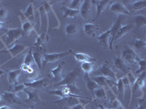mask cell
Instances as JSON below:
<instances>
[{"mask_svg":"<svg viewBox=\"0 0 146 109\" xmlns=\"http://www.w3.org/2000/svg\"><path fill=\"white\" fill-rule=\"evenodd\" d=\"M108 108L109 109H126L118 100L117 98H114L110 102L108 103Z\"/></svg>","mask_w":146,"mask_h":109,"instance_id":"cell-36","label":"cell"},{"mask_svg":"<svg viewBox=\"0 0 146 109\" xmlns=\"http://www.w3.org/2000/svg\"><path fill=\"white\" fill-rule=\"evenodd\" d=\"M115 85H116L117 87V89H118V94H117V97L116 98H118V96L120 95V94L121 93H123V100L125 98V87H124V84H123V81H122V79H118V81L116 82V84H115Z\"/></svg>","mask_w":146,"mask_h":109,"instance_id":"cell-38","label":"cell"},{"mask_svg":"<svg viewBox=\"0 0 146 109\" xmlns=\"http://www.w3.org/2000/svg\"><path fill=\"white\" fill-rule=\"evenodd\" d=\"M113 63H114V66H115V68H118L120 71H123L126 74H127L129 71L125 62L123 61V59L121 58H118V57L115 58L114 60H113Z\"/></svg>","mask_w":146,"mask_h":109,"instance_id":"cell-21","label":"cell"},{"mask_svg":"<svg viewBox=\"0 0 146 109\" xmlns=\"http://www.w3.org/2000/svg\"><path fill=\"white\" fill-rule=\"evenodd\" d=\"M80 68L84 71L85 74H90L93 71H94V62H84V63H82L81 66H80Z\"/></svg>","mask_w":146,"mask_h":109,"instance_id":"cell-29","label":"cell"},{"mask_svg":"<svg viewBox=\"0 0 146 109\" xmlns=\"http://www.w3.org/2000/svg\"><path fill=\"white\" fill-rule=\"evenodd\" d=\"M0 109H11V108L7 106H0Z\"/></svg>","mask_w":146,"mask_h":109,"instance_id":"cell-46","label":"cell"},{"mask_svg":"<svg viewBox=\"0 0 146 109\" xmlns=\"http://www.w3.org/2000/svg\"><path fill=\"white\" fill-rule=\"evenodd\" d=\"M135 47L136 49L140 50H145L146 48V42L145 41L139 39H135Z\"/></svg>","mask_w":146,"mask_h":109,"instance_id":"cell-39","label":"cell"},{"mask_svg":"<svg viewBox=\"0 0 146 109\" xmlns=\"http://www.w3.org/2000/svg\"><path fill=\"white\" fill-rule=\"evenodd\" d=\"M72 109H84V106L80 103V104L75 105V106H72Z\"/></svg>","mask_w":146,"mask_h":109,"instance_id":"cell-45","label":"cell"},{"mask_svg":"<svg viewBox=\"0 0 146 109\" xmlns=\"http://www.w3.org/2000/svg\"><path fill=\"white\" fill-rule=\"evenodd\" d=\"M29 109H35V108H34V106H32V107L30 108Z\"/></svg>","mask_w":146,"mask_h":109,"instance_id":"cell-51","label":"cell"},{"mask_svg":"<svg viewBox=\"0 0 146 109\" xmlns=\"http://www.w3.org/2000/svg\"><path fill=\"white\" fill-rule=\"evenodd\" d=\"M94 97L99 99H107L106 90L102 87H99L94 91Z\"/></svg>","mask_w":146,"mask_h":109,"instance_id":"cell-33","label":"cell"},{"mask_svg":"<svg viewBox=\"0 0 146 109\" xmlns=\"http://www.w3.org/2000/svg\"><path fill=\"white\" fill-rule=\"evenodd\" d=\"M4 25H5V23H4V22H2V21H0V28H2Z\"/></svg>","mask_w":146,"mask_h":109,"instance_id":"cell-48","label":"cell"},{"mask_svg":"<svg viewBox=\"0 0 146 109\" xmlns=\"http://www.w3.org/2000/svg\"><path fill=\"white\" fill-rule=\"evenodd\" d=\"M33 58L35 63L39 69H42V58H43V54L39 51L33 52Z\"/></svg>","mask_w":146,"mask_h":109,"instance_id":"cell-30","label":"cell"},{"mask_svg":"<svg viewBox=\"0 0 146 109\" xmlns=\"http://www.w3.org/2000/svg\"><path fill=\"white\" fill-rule=\"evenodd\" d=\"M71 54L70 50L68 51H65L63 53H42L43 58H42V69L45 67L47 63H55L59 60L68 56L69 54Z\"/></svg>","mask_w":146,"mask_h":109,"instance_id":"cell-3","label":"cell"},{"mask_svg":"<svg viewBox=\"0 0 146 109\" xmlns=\"http://www.w3.org/2000/svg\"><path fill=\"white\" fill-rule=\"evenodd\" d=\"M53 103L61 105V106H66V107L72 108L75 105L80 104V102L78 98H74V97H67V98H62L61 99L56 100Z\"/></svg>","mask_w":146,"mask_h":109,"instance_id":"cell-11","label":"cell"},{"mask_svg":"<svg viewBox=\"0 0 146 109\" xmlns=\"http://www.w3.org/2000/svg\"><path fill=\"white\" fill-rule=\"evenodd\" d=\"M29 67L30 66H27V65L23 63V64H21V71H25V72H27V70L29 68Z\"/></svg>","mask_w":146,"mask_h":109,"instance_id":"cell-43","label":"cell"},{"mask_svg":"<svg viewBox=\"0 0 146 109\" xmlns=\"http://www.w3.org/2000/svg\"><path fill=\"white\" fill-rule=\"evenodd\" d=\"M109 39H110V29L102 33L98 36V41L103 47L106 49L109 48Z\"/></svg>","mask_w":146,"mask_h":109,"instance_id":"cell-23","label":"cell"},{"mask_svg":"<svg viewBox=\"0 0 146 109\" xmlns=\"http://www.w3.org/2000/svg\"><path fill=\"white\" fill-rule=\"evenodd\" d=\"M65 65V62L62 61L55 68L50 70V74L52 76H53V79L54 81H58L59 82L62 79V78L64 77L63 76V67Z\"/></svg>","mask_w":146,"mask_h":109,"instance_id":"cell-13","label":"cell"},{"mask_svg":"<svg viewBox=\"0 0 146 109\" xmlns=\"http://www.w3.org/2000/svg\"><path fill=\"white\" fill-rule=\"evenodd\" d=\"M21 69L13 70V71H9L7 79H8V81L10 82V84H14L15 86L18 84V81H19L21 77Z\"/></svg>","mask_w":146,"mask_h":109,"instance_id":"cell-16","label":"cell"},{"mask_svg":"<svg viewBox=\"0 0 146 109\" xmlns=\"http://www.w3.org/2000/svg\"><path fill=\"white\" fill-rule=\"evenodd\" d=\"M145 71H143L140 74V76L136 79L135 84L131 87V99H130V102L131 101V98L133 97V94L136 92L137 90L141 91L143 93V88L145 87Z\"/></svg>","mask_w":146,"mask_h":109,"instance_id":"cell-7","label":"cell"},{"mask_svg":"<svg viewBox=\"0 0 146 109\" xmlns=\"http://www.w3.org/2000/svg\"><path fill=\"white\" fill-rule=\"evenodd\" d=\"M81 73V68L80 66H77L76 68L64 76L62 79L59 82L55 84V87L64 86V85H72V84H75L78 80V77L80 76Z\"/></svg>","mask_w":146,"mask_h":109,"instance_id":"cell-1","label":"cell"},{"mask_svg":"<svg viewBox=\"0 0 146 109\" xmlns=\"http://www.w3.org/2000/svg\"><path fill=\"white\" fill-rule=\"evenodd\" d=\"M135 26L137 28H142L146 25V18L145 15H137L135 16Z\"/></svg>","mask_w":146,"mask_h":109,"instance_id":"cell-34","label":"cell"},{"mask_svg":"<svg viewBox=\"0 0 146 109\" xmlns=\"http://www.w3.org/2000/svg\"><path fill=\"white\" fill-rule=\"evenodd\" d=\"M135 109H146V106L144 103H139Z\"/></svg>","mask_w":146,"mask_h":109,"instance_id":"cell-44","label":"cell"},{"mask_svg":"<svg viewBox=\"0 0 146 109\" xmlns=\"http://www.w3.org/2000/svg\"><path fill=\"white\" fill-rule=\"evenodd\" d=\"M22 32L23 33H25L27 35H29L30 33H32V31L35 30V26L32 23V22L29 20H24L22 23V26H21Z\"/></svg>","mask_w":146,"mask_h":109,"instance_id":"cell-28","label":"cell"},{"mask_svg":"<svg viewBox=\"0 0 146 109\" xmlns=\"http://www.w3.org/2000/svg\"><path fill=\"white\" fill-rule=\"evenodd\" d=\"M78 28L75 23H70L65 28V33L68 36H73L78 33Z\"/></svg>","mask_w":146,"mask_h":109,"instance_id":"cell-35","label":"cell"},{"mask_svg":"<svg viewBox=\"0 0 146 109\" xmlns=\"http://www.w3.org/2000/svg\"><path fill=\"white\" fill-rule=\"evenodd\" d=\"M84 80L85 82H86L87 89L91 92V93L92 94V95L94 97V91L95 89H96V88L99 87L100 86L95 81H94L93 80L91 79V76L88 74H84Z\"/></svg>","mask_w":146,"mask_h":109,"instance_id":"cell-20","label":"cell"},{"mask_svg":"<svg viewBox=\"0 0 146 109\" xmlns=\"http://www.w3.org/2000/svg\"><path fill=\"white\" fill-rule=\"evenodd\" d=\"M98 109H100V108H98Z\"/></svg>","mask_w":146,"mask_h":109,"instance_id":"cell-52","label":"cell"},{"mask_svg":"<svg viewBox=\"0 0 146 109\" xmlns=\"http://www.w3.org/2000/svg\"><path fill=\"white\" fill-rule=\"evenodd\" d=\"M3 74H4V71H2V70H0V76Z\"/></svg>","mask_w":146,"mask_h":109,"instance_id":"cell-49","label":"cell"},{"mask_svg":"<svg viewBox=\"0 0 146 109\" xmlns=\"http://www.w3.org/2000/svg\"><path fill=\"white\" fill-rule=\"evenodd\" d=\"M91 3L94 4L96 6V13L94 20H96L99 16H100V15L103 12L106 10L108 5L111 2L108 0H94V1H91Z\"/></svg>","mask_w":146,"mask_h":109,"instance_id":"cell-12","label":"cell"},{"mask_svg":"<svg viewBox=\"0 0 146 109\" xmlns=\"http://www.w3.org/2000/svg\"><path fill=\"white\" fill-rule=\"evenodd\" d=\"M97 30H98V27L96 24H94V23H86L83 26L84 33L88 36H95Z\"/></svg>","mask_w":146,"mask_h":109,"instance_id":"cell-22","label":"cell"},{"mask_svg":"<svg viewBox=\"0 0 146 109\" xmlns=\"http://www.w3.org/2000/svg\"><path fill=\"white\" fill-rule=\"evenodd\" d=\"M29 48L28 46L23 45H20V44H15L13 47L10 48L8 50L9 53L11 54L13 57H16L17 55L20 54L21 53L25 51Z\"/></svg>","mask_w":146,"mask_h":109,"instance_id":"cell-18","label":"cell"},{"mask_svg":"<svg viewBox=\"0 0 146 109\" xmlns=\"http://www.w3.org/2000/svg\"><path fill=\"white\" fill-rule=\"evenodd\" d=\"M62 10L64 12L63 18H75L80 14V10H72V9L68 8L66 6H64L62 7Z\"/></svg>","mask_w":146,"mask_h":109,"instance_id":"cell-25","label":"cell"},{"mask_svg":"<svg viewBox=\"0 0 146 109\" xmlns=\"http://www.w3.org/2000/svg\"><path fill=\"white\" fill-rule=\"evenodd\" d=\"M122 59L129 64H136L141 58L129 47H126L122 52Z\"/></svg>","mask_w":146,"mask_h":109,"instance_id":"cell-4","label":"cell"},{"mask_svg":"<svg viewBox=\"0 0 146 109\" xmlns=\"http://www.w3.org/2000/svg\"><path fill=\"white\" fill-rule=\"evenodd\" d=\"M48 37L47 33H41L37 36L36 39V41L35 43V46L37 48L42 49V47L45 45V42L48 41Z\"/></svg>","mask_w":146,"mask_h":109,"instance_id":"cell-27","label":"cell"},{"mask_svg":"<svg viewBox=\"0 0 146 109\" xmlns=\"http://www.w3.org/2000/svg\"><path fill=\"white\" fill-rule=\"evenodd\" d=\"M146 7V1L145 0H139V1H134L131 2L129 5V10H132V11H137V10H140L142 9L145 8Z\"/></svg>","mask_w":146,"mask_h":109,"instance_id":"cell-26","label":"cell"},{"mask_svg":"<svg viewBox=\"0 0 146 109\" xmlns=\"http://www.w3.org/2000/svg\"><path fill=\"white\" fill-rule=\"evenodd\" d=\"M23 15H25L27 18H28L29 21L32 20V21H35V8L32 3H30L28 7L27 8L26 11L23 12Z\"/></svg>","mask_w":146,"mask_h":109,"instance_id":"cell-31","label":"cell"},{"mask_svg":"<svg viewBox=\"0 0 146 109\" xmlns=\"http://www.w3.org/2000/svg\"><path fill=\"white\" fill-rule=\"evenodd\" d=\"M24 64L27 65L29 66H32L35 64V60H34L33 58V52H32V47L29 48V50L27 52V54H26L25 58H24V61L23 63Z\"/></svg>","mask_w":146,"mask_h":109,"instance_id":"cell-32","label":"cell"},{"mask_svg":"<svg viewBox=\"0 0 146 109\" xmlns=\"http://www.w3.org/2000/svg\"><path fill=\"white\" fill-rule=\"evenodd\" d=\"M24 85L27 87V88H32V89H40L42 87L47 88L50 87V81L47 79H40L31 82L25 83Z\"/></svg>","mask_w":146,"mask_h":109,"instance_id":"cell-10","label":"cell"},{"mask_svg":"<svg viewBox=\"0 0 146 109\" xmlns=\"http://www.w3.org/2000/svg\"><path fill=\"white\" fill-rule=\"evenodd\" d=\"M24 93L27 95V100L32 102L34 103H37V104H40L42 103V100H40V97L36 93H34L32 91L29 90L27 88H26L24 90Z\"/></svg>","mask_w":146,"mask_h":109,"instance_id":"cell-24","label":"cell"},{"mask_svg":"<svg viewBox=\"0 0 146 109\" xmlns=\"http://www.w3.org/2000/svg\"><path fill=\"white\" fill-rule=\"evenodd\" d=\"M20 109H21V108H20Z\"/></svg>","mask_w":146,"mask_h":109,"instance_id":"cell-53","label":"cell"},{"mask_svg":"<svg viewBox=\"0 0 146 109\" xmlns=\"http://www.w3.org/2000/svg\"><path fill=\"white\" fill-rule=\"evenodd\" d=\"M27 88V87L23 84H17L15 85V87H14V90H13V93L17 95V93H22V92H24L25 89Z\"/></svg>","mask_w":146,"mask_h":109,"instance_id":"cell-41","label":"cell"},{"mask_svg":"<svg viewBox=\"0 0 146 109\" xmlns=\"http://www.w3.org/2000/svg\"><path fill=\"white\" fill-rule=\"evenodd\" d=\"M2 98L10 104H21L18 101V98L16 94L11 92H4Z\"/></svg>","mask_w":146,"mask_h":109,"instance_id":"cell-17","label":"cell"},{"mask_svg":"<svg viewBox=\"0 0 146 109\" xmlns=\"http://www.w3.org/2000/svg\"><path fill=\"white\" fill-rule=\"evenodd\" d=\"M23 35V32H22L21 28H10L8 29L6 33L4 34V36L6 37V46H10L11 44L15 42L16 40L20 38L21 36Z\"/></svg>","mask_w":146,"mask_h":109,"instance_id":"cell-6","label":"cell"},{"mask_svg":"<svg viewBox=\"0 0 146 109\" xmlns=\"http://www.w3.org/2000/svg\"><path fill=\"white\" fill-rule=\"evenodd\" d=\"M98 107H99V108H100V109H109V108H105V106H102V105H100Z\"/></svg>","mask_w":146,"mask_h":109,"instance_id":"cell-47","label":"cell"},{"mask_svg":"<svg viewBox=\"0 0 146 109\" xmlns=\"http://www.w3.org/2000/svg\"><path fill=\"white\" fill-rule=\"evenodd\" d=\"M8 15V11L4 8H0V21L4 20Z\"/></svg>","mask_w":146,"mask_h":109,"instance_id":"cell-42","label":"cell"},{"mask_svg":"<svg viewBox=\"0 0 146 109\" xmlns=\"http://www.w3.org/2000/svg\"><path fill=\"white\" fill-rule=\"evenodd\" d=\"M125 16L124 15H118L115 21L113 23V26L111 28H110V39H109V49L110 50H113V45L114 43V38L116 33H118V30L120 29L124 23Z\"/></svg>","mask_w":146,"mask_h":109,"instance_id":"cell-2","label":"cell"},{"mask_svg":"<svg viewBox=\"0 0 146 109\" xmlns=\"http://www.w3.org/2000/svg\"><path fill=\"white\" fill-rule=\"evenodd\" d=\"M2 99H3V98H2V96H1V95H0V101H1V100H2Z\"/></svg>","mask_w":146,"mask_h":109,"instance_id":"cell-50","label":"cell"},{"mask_svg":"<svg viewBox=\"0 0 146 109\" xmlns=\"http://www.w3.org/2000/svg\"><path fill=\"white\" fill-rule=\"evenodd\" d=\"M110 11L114 14L118 15H130L131 12L128 10L127 7L121 2H115L110 7Z\"/></svg>","mask_w":146,"mask_h":109,"instance_id":"cell-8","label":"cell"},{"mask_svg":"<svg viewBox=\"0 0 146 109\" xmlns=\"http://www.w3.org/2000/svg\"><path fill=\"white\" fill-rule=\"evenodd\" d=\"M138 65H139V69L137 70L135 74H139L143 73V71H145V68H146V60L145 59H140L138 61Z\"/></svg>","mask_w":146,"mask_h":109,"instance_id":"cell-40","label":"cell"},{"mask_svg":"<svg viewBox=\"0 0 146 109\" xmlns=\"http://www.w3.org/2000/svg\"><path fill=\"white\" fill-rule=\"evenodd\" d=\"M91 10V2L88 1V0H85L83 1V3L81 5V7L80 8V14L81 17L85 19L89 17L90 12Z\"/></svg>","mask_w":146,"mask_h":109,"instance_id":"cell-15","label":"cell"},{"mask_svg":"<svg viewBox=\"0 0 146 109\" xmlns=\"http://www.w3.org/2000/svg\"><path fill=\"white\" fill-rule=\"evenodd\" d=\"M134 26H135L133 25V24H127V25L122 26L120 28V29L118 30V33H116L115 36L114 42L115 41H117V40L119 39H121V37H123V36H125L128 32H129L131 29L134 28Z\"/></svg>","mask_w":146,"mask_h":109,"instance_id":"cell-19","label":"cell"},{"mask_svg":"<svg viewBox=\"0 0 146 109\" xmlns=\"http://www.w3.org/2000/svg\"><path fill=\"white\" fill-rule=\"evenodd\" d=\"M71 54H73V56L75 57V60L79 63H84V62H95L96 59L93 57L90 56L88 54H85L82 53H75L73 52L72 50H70Z\"/></svg>","mask_w":146,"mask_h":109,"instance_id":"cell-14","label":"cell"},{"mask_svg":"<svg viewBox=\"0 0 146 109\" xmlns=\"http://www.w3.org/2000/svg\"><path fill=\"white\" fill-rule=\"evenodd\" d=\"M94 72L96 74L101 75V76H104L107 78H109L110 79L112 80V81H116L118 80L116 74L110 68L109 63L108 62H105V63H103L97 71H94Z\"/></svg>","mask_w":146,"mask_h":109,"instance_id":"cell-5","label":"cell"},{"mask_svg":"<svg viewBox=\"0 0 146 109\" xmlns=\"http://www.w3.org/2000/svg\"><path fill=\"white\" fill-rule=\"evenodd\" d=\"M82 3H83V1H80V0H72V1H69V5H66V7L72 9V10H80Z\"/></svg>","mask_w":146,"mask_h":109,"instance_id":"cell-37","label":"cell"},{"mask_svg":"<svg viewBox=\"0 0 146 109\" xmlns=\"http://www.w3.org/2000/svg\"><path fill=\"white\" fill-rule=\"evenodd\" d=\"M91 79L95 81L99 86L102 87H113V85H115V84H116L115 81H112V80L109 79L108 78L104 76H101V75L91 76Z\"/></svg>","mask_w":146,"mask_h":109,"instance_id":"cell-9","label":"cell"}]
</instances>
